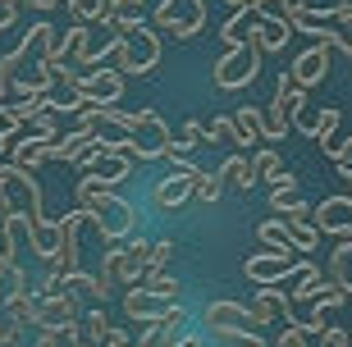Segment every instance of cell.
Masks as SVG:
<instances>
[{"instance_id":"1","label":"cell","mask_w":352,"mask_h":347,"mask_svg":"<svg viewBox=\"0 0 352 347\" xmlns=\"http://www.w3.org/2000/svg\"><path fill=\"white\" fill-rule=\"evenodd\" d=\"M78 210H87V224H96L101 233V247H119L129 243L133 229H138V215L115 188H105L101 179H78Z\"/></svg>"},{"instance_id":"2","label":"cell","mask_w":352,"mask_h":347,"mask_svg":"<svg viewBox=\"0 0 352 347\" xmlns=\"http://www.w3.org/2000/svg\"><path fill=\"white\" fill-rule=\"evenodd\" d=\"M0 215H23L28 224L32 219H46L41 215V188H37V174L0 160Z\"/></svg>"},{"instance_id":"3","label":"cell","mask_w":352,"mask_h":347,"mask_svg":"<svg viewBox=\"0 0 352 347\" xmlns=\"http://www.w3.org/2000/svg\"><path fill=\"white\" fill-rule=\"evenodd\" d=\"M256 74H261V46H256V37L229 46V51L215 60V69H210V78H215V87H220V91L248 87V82H256Z\"/></svg>"},{"instance_id":"4","label":"cell","mask_w":352,"mask_h":347,"mask_svg":"<svg viewBox=\"0 0 352 347\" xmlns=\"http://www.w3.org/2000/svg\"><path fill=\"white\" fill-rule=\"evenodd\" d=\"M206 334L224 338V343H238V347L261 343V334L252 329V311L243 302H210L206 306Z\"/></svg>"},{"instance_id":"5","label":"cell","mask_w":352,"mask_h":347,"mask_svg":"<svg viewBox=\"0 0 352 347\" xmlns=\"http://www.w3.org/2000/svg\"><path fill=\"white\" fill-rule=\"evenodd\" d=\"M69 96L78 101V115H87L91 105H119L124 96V74L119 69H87L69 82Z\"/></svg>"},{"instance_id":"6","label":"cell","mask_w":352,"mask_h":347,"mask_svg":"<svg viewBox=\"0 0 352 347\" xmlns=\"http://www.w3.org/2000/svg\"><path fill=\"white\" fill-rule=\"evenodd\" d=\"M156 65H160V37L146 23L133 27L129 37H124V46H119L115 69L124 78H146V74H156Z\"/></svg>"},{"instance_id":"7","label":"cell","mask_w":352,"mask_h":347,"mask_svg":"<svg viewBox=\"0 0 352 347\" xmlns=\"http://www.w3.org/2000/svg\"><path fill=\"white\" fill-rule=\"evenodd\" d=\"M151 23H156L160 32H170V37L188 41L206 27V5H201V0H160L156 14H151Z\"/></svg>"},{"instance_id":"8","label":"cell","mask_w":352,"mask_h":347,"mask_svg":"<svg viewBox=\"0 0 352 347\" xmlns=\"http://www.w3.org/2000/svg\"><path fill=\"white\" fill-rule=\"evenodd\" d=\"M302 110H307V91L293 87L288 74H279V82H274V101H270V110H265V137L279 142L288 133V124H298Z\"/></svg>"},{"instance_id":"9","label":"cell","mask_w":352,"mask_h":347,"mask_svg":"<svg viewBox=\"0 0 352 347\" xmlns=\"http://www.w3.org/2000/svg\"><path fill=\"white\" fill-rule=\"evenodd\" d=\"M256 238H261V247L288 251V256H302V251H316V247H320V233H316L311 224L293 229V224H284V219H261V224H256Z\"/></svg>"},{"instance_id":"10","label":"cell","mask_w":352,"mask_h":347,"mask_svg":"<svg viewBox=\"0 0 352 347\" xmlns=\"http://www.w3.org/2000/svg\"><path fill=\"white\" fill-rule=\"evenodd\" d=\"M298 260L302 256H288V251H270V247H265V251H252L243 270H248V279L256 283V288H279L288 274L298 270Z\"/></svg>"},{"instance_id":"11","label":"cell","mask_w":352,"mask_h":347,"mask_svg":"<svg viewBox=\"0 0 352 347\" xmlns=\"http://www.w3.org/2000/svg\"><path fill=\"white\" fill-rule=\"evenodd\" d=\"M82 320V306H78V293L74 288H65L60 297H41L37 306V329L41 334H65L69 324Z\"/></svg>"},{"instance_id":"12","label":"cell","mask_w":352,"mask_h":347,"mask_svg":"<svg viewBox=\"0 0 352 347\" xmlns=\"http://www.w3.org/2000/svg\"><path fill=\"white\" fill-rule=\"evenodd\" d=\"M311 229L320 233V238H343V233H352V197H325V201L311 210Z\"/></svg>"},{"instance_id":"13","label":"cell","mask_w":352,"mask_h":347,"mask_svg":"<svg viewBox=\"0 0 352 347\" xmlns=\"http://www.w3.org/2000/svg\"><path fill=\"white\" fill-rule=\"evenodd\" d=\"M55 32H60V27H51L46 19L28 27V32H23V41L14 46V60H19V69L46 65V60H51V51H55Z\"/></svg>"},{"instance_id":"14","label":"cell","mask_w":352,"mask_h":347,"mask_svg":"<svg viewBox=\"0 0 352 347\" xmlns=\"http://www.w3.org/2000/svg\"><path fill=\"white\" fill-rule=\"evenodd\" d=\"M96 128H69L60 142H51L46 146V160H60V165H82L91 151H96Z\"/></svg>"},{"instance_id":"15","label":"cell","mask_w":352,"mask_h":347,"mask_svg":"<svg viewBox=\"0 0 352 347\" xmlns=\"http://www.w3.org/2000/svg\"><path fill=\"white\" fill-rule=\"evenodd\" d=\"M284 74L293 78V87H302V91L316 87V82L329 74V46H325V41H316L311 51H302L298 60H293V69H284Z\"/></svg>"},{"instance_id":"16","label":"cell","mask_w":352,"mask_h":347,"mask_svg":"<svg viewBox=\"0 0 352 347\" xmlns=\"http://www.w3.org/2000/svg\"><path fill=\"white\" fill-rule=\"evenodd\" d=\"M124 283H129V274H124V243L119 247H105L101 251V270H96V302H110V293H115V288H124Z\"/></svg>"},{"instance_id":"17","label":"cell","mask_w":352,"mask_h":347,"mask_svg":"<svg viewBox=\"0 0 352 347\" xmlns=\"http://www.w3.org/2000/svg\"><path fill=\"white\" fill-rule=\"evenodd\" d=\"M174 302H165V297H156L151 288H129L124 293V311H129V320H142V324H156V320H165V311H170Z\"/></svg>"},{"instance_id":"18","label":"cell","mask_w":352,"mask_h":347,"mask_svg":"<svg viewBox=\"0 0 352 347\" xmlns=\"http://www.w3.org/2000/svg\"><path fill=\"white\" fill-rule=\"evenodd\" d=\"M78 169L87 174V179H101L105 188H119V183L133 174V160H124V155H101V151H91Z\"/></svg>"},{"instance_id":"19","label":"cell","mask_w":352,"mask_h":347,"mask_svg":"<svg viewBox=\"0 0 352 347\" xmlns=\"http://www.w3.org/2000/svg\"><path fill=\"white\" fill-rule=\"evenodd\" d=\"M288 306H293V297H288L284 288H261L256 302L248 306L252 311V329H256V324H270V320H293Z\"/></svg>"},{"instance_id":"20","label":"cell","mask_w":352,"mask_h":347,"mask_svg":"<svg viewBox=\"0 0 352 347\" xmlns=\"http://www.w3.org/2000/svg\"><path fill=\"white\" fill-rule=\"evenodd\" d=\"M229 119H234L238 146H252V142H270V137H265V110H261V105H238Z\"/></svg>"},{"instance_id":"21","label":"cell","mask_w":352,"mask_h":347,"mask_svg":"<svg viewBox=\"0 0 352 347\" xmlns=\"http://www.w3.org/2000/svg\"><path fill=\"white\" fill-rule=\"evenodd\" d=\"M28 243H32V251L51 265L55 251H60V219H32V224H28Z\"/></svg>"},{"instance_id":"22","label":"cell","mask_w":352,"mask_h":347,"mask_svg":"<svg viewBox=\"0 0 352 347\" xmlns=\"http://www.w3.org/2000/svg\"><path fill=\"white\" fill-rule=\"evenodd\" d=\"M339 105H325V110H320V115H316V124H311V133H307V137L316 142V146H320V151L325 155H334L339 151V142H334V128H339Z\"/></svg>"},{"instance_id":"23","label":"cell","mask_w":352,"mask_h":347,"mask_svg":"<svg viewBox=\"0 0 352 347\" xmlns=\"http://www.w3.org/2000/svg\"><path fill=\"white\" fill-rule=\"evenodd\" d=\"M37 306H41L37 288H19V293H10V302H5V320H14V324H37Z\"/></svg>"},{"instance_id":"24","label":"cell","mask_w":352,"mask_h":347,"mask_svg":"<svg viewBox=\"0 0 352 347\" xmlns=\"http://www.w3.org/2000/svg\"><path fill=\"white\" fill-rule=\"evenodd\" d=\"M256 14L252 10H234L229 19H224V27H220V37H224V46H238V41H252L256 37Z\"/></svg>"},{"instance_id":"25","label":"cell","mask_w":352,"mask_h":347,"mask_svg":"<svg viewBox=\"0 0 352 347\" xmlns=\"http://www.w3.org/2000/svg\"><path fill=\"white\" fill-rule=\"evenodd\" d=\"M146 260H151V243L146 238H129L124 243V274H129V283L146 279Z\"/></svg>"},{"instance_id":"26","label":"cell","mask_w":352,"mask_h":347,"mask_svg":"<svg viewBox=\"0 0 352 347\" xmlns=\"http://www.w3.org/2000/svg\"><path fill=\"white\" fill-rule=\"evenodd\" d=\"M10 165L28 169V174H37V169L46 165V142H37V137H23V142H19V146L10 151Z\"/></svg>"},{"instance_id":"27","label":"cell","mask_w":352,"mask_h":347,"mask_svg":"<svg viewBox=\"0 0 352 347\" xmlns=\"http://www.w3.org/2000/svg\"><path fill=\"white\" fill-rule=\"evenodd\" d=\"M248 165H252V183H261V179L274 183L279 174H284V160H279V151H274V146H261V151L252 155Z\"/></svg>"},{"instance_id":"28","label":"cell","mask_w":352,"mask_h":347,"mask_svg":"<svg viewBox=\"0 0 352 347\" xmlns=\"http://www.w3.org/2000/svg\"><path fill=\"white\" fill-rule=\"evenodd\" d=\"M288 37H293V27H288V23H265V19L256 23V46H261V55L265 51H284Z\"/></svg>"},{"instance_id":"29","label":"cell","mask_w":352,"mask_h":347,"mask_svg":"<svg viewBox=\"0 0 352 347\" xmlns=\"http://www.w3.org/2000/svg\"><path fill=\"white\" fill-rule=\"evenodd\" d=\"M224 183H234V188H243V192H252V165H248V155H229L220 169H215Z\"/></svg>"},{"instance_id":"30","label":"cell","mask_w":352,"mask_h":347,"mask_svg":"<svg viewBox=\"0 0 352 347\" xmlns=\"http://www.w3.org/2000/svg\"><path fill=\"white\" fill-rule=\"evenodd\" d=\"M105 334H110V315H105V306L87 311V315H82V338H87L91 347H101Z\"/></svg>"},{"instance_id":"31","label":"cell","mask_w":352,"mask_h":347,"mask_svg":"<svg viewBox=\"0 0 352 347\" xmlns=\"http://www.w3.org/2000/svg\"><path fill=\"white\" fill-rule=\"evenodd\" d=\"M69 19H74L78 27L101 23L105 19V0H74V5H69Z\"/></svg>"},{"instance_id":"32","label":"cell","mask_w":352,"mask_h":347,"mask_svg":"<svg viewBox=\"0 0 352 347\" xmlns=\"http://www.w3.org/2000/svg\"><path fill=\"white\" fill-rule=\"evenodd\" d=\"M179 251V247L170 243V238H160V243H151V260H146V279L151 274H165V265H170V256Z\"/></svg>"},{"instance_id":"33","label":"cell","mask_w":352,"mask_h":347,"mask_svg":"<svg viewBox=\"0 0 352 347\" xmlns=\"http://www.w3.org/2000/svg\"><path fill=\"white\" fill-rule=\"evenodd\" d=\"M192 197H197V201H206V206H215V201L224 197V179H220V174H201Z\"/></svg>"},{"instance_id":"34","label":"cell","mask_w":352,"mask_h":347,"mask_svg":"<svg viewBox=\"0 0 352 347\" xmlns=\"http://www.w3.org/2000/svg\"><path fill=\"white\" fill-rule=\"evenodd\" d=\"M206 142H224V146H238L234 119H229V115H215V124H206Z\"/></svg>"},{"instance_id":"35","label":"cell","mask_w":352,"mask_h":347,"mask_svg":"<svg viewBox=\"0 0 352 347\" xmlns=\"http://www.w3.org/2000/svg\"><path fill=\"white\" fill-rule=\"evenodd\" d=\"M142 283L156 297H165V302H179V279H174V274H151V279H142Z\"/></svg>"},{"instance_id":"36","label":"cell","mask_w":352,"mask_h":347,"mask_svg":"<svg viewBox=\"0 0 352 347\" xmlns=\"http://www.w3.org/2000/svg\"><path fill=\"white\" fill-rule=\"evenodd\" d=\"M279 219H284V224H293V229H302V224H311V206H307V201H293V206L279 210Z\"/></svg>"},{"instance_id":"37","label":"cell","mask_w":352,"mask_h":347,"mask_svg":"<svg viewBox=\"0 0 352 347\" xmlns=\"http://www.w3.org/2000/svg\"><path fill=\"white\" fill-rule=\"evenodd\" d=\"M325 46H339L343 55H352V23H334V32H329Z\"/></svg>"},{"instance_id":"38","label":"cell","mask_w":352,"mask_h":347,"mask_svg":"<svg viewBox=\"0 0 352 347\" xmlns=\"http://www.w3.org/2000/svg\"><path fill=\"white\" fill-rule=\"evenodd\" d=\"M329 160H334V169H339V174H352V137L339 142V151L329 155Z\"/></svg>"},{"instance_id":"39","label":"cell","mask_w":352,"mask_h":347,"mask_svg":"<svg viewBox=\"0 0 352 347\" xmlns=\"http://www.w3.org/2000/svg\"><path fill=\"white\" fill-rule=\"evenodd\" d=\"M19 338H23V324L0 320V347H19Z\"/></svg>"},{"instance_id":"40","label":"cell","mask_w":352,"mask_h":347,"mask_svg":"<svg viewBox=\"0 0 352 347\" xmlns=\"http://www.w3.org/2000/svg\"><path fill=\"white\" fill-rule=\"evenodd\" d=\"M19 5H23V0H0V27H14V19H19Z\"/></svg>"},{"instance_id":"41","label":"cell","mask_w":352,"mask_h":347,"mask_svg":"<svg viewBox=\"0 0 352 347\" xmlns=\"http://www.w3.org/2000/svg\"><path fill=\"white\" fill-rule=\"evenodd\" d=\"M101 347H133V338L119 329V324H110V334H105V343Z\"/></svg>"},{"instance_id":"42","label":"cell","mask_w":352,"mask_h":347,"mask_svg":"<svg viewBox=\"0 0 352 347\" xmlns=\"http://www.w3.org/2000/svg\"><path fill=\"white\" fill-rule=\"evenodd\" d=\"M170 347H206V338H201V334H179Z\"/></svg>"},{"instance_id":"43","label":"cell","mask_w":352,"mask_h":347,"mask_svg":"<svg viewBox=\"0 0 352 347\" xmlns=\"http://www.w3.org/2000/svg\"><path fill=\"white\" fill-rule=\"evenodd\" d=\"M32 347H65V338H60V334H37Z\"/></svg>"},{"instance_id":"44","label":"cell","mask_w":352,"mask_h":347,"mask_svg":"<svg viewBox=\"0 0 352 347\" xmlns=\"http://www.w3.org/2000/svg\"><path fill=\"white\" fill-rule=\"evenodd\" d=\"M23 5H32V10H41V14H51L60 0H23Z\"/></svg>"},{"instance_id":"45","label":"cell","mask_w":352,"mask_h":347,"mask_svg":"<svg viewBox=\"0 0 352 347\" xmlns=\"http://www.w3.org/2000/svg\"><path fill=\"white\" fill-rule=\"evenodd\" d=\"M343 179H348V192H352V174H343Z\"/></svg>"},{"instance_id":"46","label":"cell","mask_w":352,"mask_h":347,"mask_svg":"<svg viewBox=\"0 0 352 347\" xmlns=\"http://www.w3.org/2000/svg\"><path fill=\"white\" fill-rule=\"evenodd\" d=\"M252 347H265V343H252Z\"/></svg>"},{"instance_id":"47","label":"cell","mask_w":352,"mask_h":347,"mask_svg":"<svg viewBox=\"0 0 352 347\" xmlns=\"http://www.w3.org/2000/svg\"><path fill=\"white\" fill-rule=\"evenodd\" d=\"M78 347H91V343H78Z\"/></svg>"},{"instance_id":"48","label":"cell","mask_w":352,"mask_h":347,"mask_svg":"<svg viewBox=\"0 0 352 347\" xmlns=\"http://www.w3.org/2000/svg\"><path fill=\"white\" fill-rule=\"evenodd\" d=\"M105 5H110V0H105Z\"/></svg>"}]
</instances>
